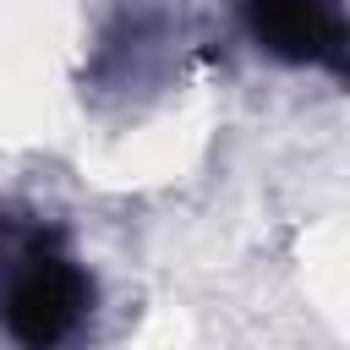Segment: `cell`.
<instances>
[{"instance_id":"obj_1","label":"cell","mask_w":350,"mask_h":350,"mask_svg":"<svg viewBox=\"0 0 350 350\" xmlns=\"http://www.w3.org/2000/svg\"><path fill=\"white\" fill-rule=\"evenodd\" d=\"M98 284L66 235L33 213L0 208V328L16 350H71L93 317Z\"/></svg>"},{"instance_id":"obj_2","label":"cell","mask_w":350,"mask_h":350,"mask_svg":"<svg viewBox=\"0 0 350 350\" xmlns=\"http://www.w3.org/2000/svg\"><path fill=\"white\" fill-rule=\"evenodd\" d=\"M252 44L284 66H317L328 77H345L350 60V27L339 0H235Z\"/></svg>"}]
</instances>
